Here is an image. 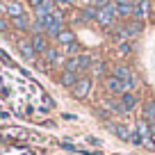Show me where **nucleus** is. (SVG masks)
Wrapping results in <instances>:
<instances>
[{
    "mask_svg": "<svg viewBox=\"0 0 155 155\" xmlns=\"http://www.w3.org/2000/svg\"><path fill=\"white\" fill-rule=\"evenodd\" d=\"M9 23H12V30H16V32H21V34H25V32L32 30V18H30L28 14L18 16V18H12Z\"/></svg>",
    "mask_w": 155,
    "mask_h": 155,
    "instance_id": "obj_9",
    "label": "nucleus"
},
{
    "mask_svg": "<svg viewBox=\"0 0 155 155\" xmlns=\"http://www.w3.org/2000/svg\"><path fill=\"white\" fill-rule=\"evenodd\" d=\"M9 28H12V23L5 18V16H0V32H7Z\"/></svg>",
    "mask_w": 155,
    "mask_h": 155,
    "instance_id": "obj_25",
    "label": "nucleus"
},
{
    "mask_svg": "<svg viewBox=\"0 0 155 155\" xmlns=\"http://www.w3.org/2000/svg\"><path fill=\"white\" fill-rule=\"evenodd\" d=\"M126 28V34L128 37H135V34H139L141 30H144V21H137V18H132L128 25H123Z\"/></svg>",
    "mask_w": 155,
    "mask_h": 155,
    "instance_id": "obj_19",
    "label": "nucleus"
},
{
    "mask_svg": "<svg viewBox=\"0 0 155 155\" xmlns=\"http://www.w3.org/2000/svg\"><path fill=\"white\" fill-rule=\"evenodd\" d=\"M130 53H132V44L130 41H121V44L116 46V55H119V57H128Z\"/></svg>",
    "mask_w": 155,
    "mask_h": 155,
    "instance_id": "obj_21",
    "label": "nucleus"
},
{
    "mask_svg": "<svg viewBox=\"0 0 155 155\" xmlns=\"http://www.w3.org/2000/svg\"><path fill=\"white\" fill-rule=\"evenodd\" d=\"M141 119L144 121H148V123H153L155 121V98H150V101H146L144 103V107H141Z\"/></svg>",
    "mask_w": 155,
    "mask_h": 155,
    "instance_id": "obj_17",
    "label": "nucleus"
},
{
    "mask_svg": "<svg viewBox=\"0 0 155 155\" xmlns=\"http://www.w3.org/2000/svg\"><path fill=\"white\" fill-rule=\"evenodd\" d=\"M105 87H107V91L119 94V96H121L123 91H130V89L126 87V82H121V80H119V78H114V75H107V78H105Z\"/></svg>",
    "mask_w": 155,
    "mask_h": 155,
    "instance_id": "obj_11",
    "label": "nucleus"
},
{
    "mask_svg": "<svg viewBox=\"0 0 155 155\" xmlns=\"http://www.w3.org/2000/svg\"><path fill=\"white\" fill-rule=\"evenodd\" d=\"M130 2L132 5H139V2H144V0H130Z\"/></svg>",
    "mask_w": 155,
    "mask_h": 155,
    "instance_id": "obj_29",
    "label": "nucleus"
},
{
    "mask_svg": "<svg viewBox=\"0 0 155 155\" xmlns=\"http://www.w3.org/2000/svg\"><path fill=\"white\" fill-rule=\"evenodd\" d=\"M119 103L123 105V110H126V112H132L137 107V96L132 91H123L121 96H119Z\"/></svg>",
    "mask_w": 155,
    "mask_h": 155,
    "instance_id": "obj_14",
    "label": "nucleus"
},
{
    "mask_svg": "<svg viewBox=\"0 0 155 155\" xmlns=\"http://www.w3.org/2000/svg\"><path fill=\"white\" fill-rule=\"evenodd\" d=\"M37 21H41V28H44V32L48 34V39H55L64 28H66V25H64V14L59 9H55L53 14L44 16V18H37Z\"/></svg>",
    "mask_w": 155,
    "mask_h": 155,
    "instance_id": "obj_1",
    "label": "nucleus"
},
{
    "mask_svg": "<svg viewBox=\"0 0 155 155\" xmlns=\"http://www.w3.org/2000/svg\"><path fill=\"white\" fill-rule=\"evenodd\" d=\"M91 64H94L91 55H87V53H80V55H78V68H80V73L87 71V68H91Z\"/></svg>",
    "mask_w": 155,
    "mask_h": 155,
    "instance_id": "obj_20",
    "label": "nucleus"
},
{
    "mask_svg": "<svg viewBox=\"0 0 155 155\" xmlns=\"http://www.w3.org/2000/svg\"><path fill=\"white\" fill-rule=\"evenodd\" d=\"M16 50H18V55L25 59V62H34V59H37V50H34L30 37L28 39H23V37L16 39Z\"/></svg>",
    "mask_w": 155,
    "mask_h": 155,
    "instance_id": "obj_4",
    "label": "nucleus"
},
{
    "mask_svg": "<svg viewBox=\"0 0 155 155\" xmlns=\"http://www.w3.org/2000/svg\"><path fill=\"white\" fill-rule=\"evenodd\" d=\"M0 59H2V62H5V64H7V66H12V59H9V57H7V55H5V53H2V50H0Z\"/></svg>",
    "mask_w": 155,
    "mask_h": 155,
    "instance_id": "obj_27",
    "label": "nucleus"
},
{
    "mask_svg": "<svg viewBox=\"0 0 155 155\" xmlns=\"http://www.w3.org/2000/svg\"><path fill=\"white\" fill-rule=\"evenodd\" d=\"M128 144H132V146H144V139H141V135L137 132V128L130 132V139H128Z\"/></svg>",
    "mask_w": 155,
    "mask_h": 155,
    "instance_id": "obj_23",
    "label": "nucleus"
},
{
    "mask_svg": "<svg viewBox=\"0 0 155 155\" xmlns=\"http://www.w3.org/2000/svg\"><path fill=\"white\" fill-rule=\"evenodd\" d=\"M30 41H32L34 50H37V55H44L46 50L50 48L48 44V34L46 32H30Z\"/></svg>",
    "mask_w": 155,
    "mask_h": 155,
    "instance_id": "obj_7",
    "label": "nucleus"
},
{
    "mask_svg": "<svg viewBox=\"0 0 155 155\" xmlns=\"http://www.w3.org/2000/svg\"><path fill=\"white\" fill-rule=\"evenodd\" d=\"M84 141H87V144H91V146H96V148H101V146H103V141L98 139V137H84Z\"/></svg>",
    "mask_w": 155,
    "mask_h": 155,
    "instance_id": "obj_24",
    "label": "nucleus"
},
{
    "mask_svg": "<svg viewBox=\"0 0 155 155\" xmlns=\"http://www.w3.org/2000/svg\"><path fill=\"white\" fill-rule=\"evenodd\" d=\"M2 14H5V9H2V5H0V16H2Z\"/></svg>",
    "mask_w": 155,
    "mask_h": 155,
    "instance_id": "obj_30",
    "label": "nucleus"
},
{
    "mask_svg": "<svg viewBox=\"0 0 155 155\" xmlns=\"http://www.w3.org/2000/svg\"><path fill=\"white\" fill-rule=\"evenodd\" d=\"M105 107H110V110H112V112H116V114H128V112L123 110V105L116 101V98H110V101H105Z\"/></svg>",
    "mask_w": 155,
    "mask_h": 155,
    "instance_id": "obj_22",
    "label": "nucleus"
},
{
    "mask_svg": "<svg viewBox=\"0 0 155 155\" xmlns=\"http://www.w3.org/2000/svg\"><path fill=\"white\" fill-rule=\"evenodd\" d=\"M30 2V7H32V9H37L39 5H41V2H46V0H28Z\"/></svg>",
    "mask_w": 155,
    "mask_h": 155,
    "instance_id": "obj_26",
    "label": "nucleus"
},
{
    "mask_svg": "<svg viewBox=\"0 0 155 155\" xmlns=\"http://www.w3.org/2000/svg\"><path fill=\"white\" fill-rule=\"evenodd\" d=\"M2 9H5V16L7 18H18V16L25 14V5L23 0H7V2H2Z\"/></svg>",
    "mask_w": 155,
    "mask_h": 155,
    "instance_id": "obj_6",
    "label": "nucleus"
},
{
    "mask_svg": "<svg viewBox=\"0 0 155 155\" xmlns=\"http://www.w3.org/2000/svg\"><path fill=\"white\" fill-rule=\"evenodd\" d=\"M41 59H44V62H41V66H39V68H44V71H48V66H57V64L62 62L59 48H53V46H50V48L41 55Z\"/></svg>",
    "mask_w": 155,
    "mask_h": 155,
    "instance_id": "obj_8",
    "label": "nucleus"
},
{
    "mask_svg": "<svg viewBox=\"0 0 155 155\" xmlns=\"http://www.w3.org/2000/svg\"><path fill=\"white\" fill-rule=\"evenodd\" d=\"M75 0H55V5H73Z\"/></svg>",
    "mask_w": 155,
    "mask_h": 155,
    "instance_id": "obj_28",
    "label": "nucleus"
},
{
    "mask_svg": "<svg viewBox=\"0 0 155 155\" xmlns=\"http://www.w3.org/2000/svg\"><path fill=\"white\" fill-rule=\"evenodd\" d=\"M96 23L105 30H112L116 23V9H114V2H107L105 7H96Z\"/></svg>",
    "mask_w": 155,
    "mask_h": 155,
    "instance_id": "obj_2",
    "label": "nucleus"
},
{
    "mask_svg": "<svg viewBox=\"0 0 155 155\" xmlns=\"http://www.w3.org/2000/svg\"><path fill=\"white\" fill-rule=\"evenodd\" d=\"M137 132H139V135H141V139H144V141H150V139H153V132H150V123L148 121H144V119H141V121H137Z\"/></svg>",
    "mask_w": 155,
    "mask_h": 155,
    "instance_id": "obj_18",
    "label": "nucleus"
},
{
    "mask_svg": "<svg viewBox=\"0 0 155 155\" xmlns=\"http://www.w3.org/2000/svg\"><path fill=\"white\" fill-rule=\"evenodd\" d=\"M2 2H7V0H2Z\"/></svg>",
    "mask_w": 155,
    "mask_h": 155,
    "instance_id": "obj_32",
    "label": "nucleus"
},
{
    "mask_svg": "<svg viewBox=\"0 0 155 155\" xmlns=\"http://www.w3.org/2000/svg\"><path fill=\"white\" fill-rule=\"evenodd\" d=\"M153 139H155V130H153Z\"/></svg>",
    "mask_w": 155,
    "mask_h": 155,
    "instance_id": "obj_31",
    "label": "nucleus"
},
{
    "mask_svg": "<svg viewBox=\"0 0 155 155\" xmlns=\"http://www.w3.org/2000/svg\"><path fill=\"white\" fill-rule=\"evenodd\" d=\"M91 89H94V78H91V75H84V73H82V75L78 78V82L73 84L71 94H73V98H78V101H84V98H89Z\"/></svg>",
    "mask_w": 155,
    "mask_h": 155,
    "instance_id": "obj_3",
    "label": "nucleus"
},
{
    "mask_svg": "<svg viewBox=\"0 0 155 155\" xmlns=\"http://www.w3.org/2000/svg\"><path fill=\"white\" fill-rule=\"evenodd\" d=\"M55 41H57L62 48H66V46H71V44H75V32H73L71 28H64L62 32L55 37Z\"/></svg>",
    "mask_w": 155,
    "mask_h": 155,
    "instance_id": "obj_12",
    "label": "nucleus"
},
{
    "mask_svg": "<svg viewBox=\"0 0 155 155\" xmlns=\"http://www.w3.org/2000/svg\"><path fill=\"white\" fill-rule=\"evenodd\" d=\"M107 126H110V130L114 132L121 141H128V139H130V132H132V130L126 126V123H107Z\"/></svg>",
    "mask_w": 155,
    "mask_h": 155,
    "instance_id": "obj_13",
    "label": "nucleus"
},
{
    "mask_svg": "<svg viewBox=\"0 0 155 155\" xmlns=\"http://www.w3.org/2000/svg\"><path fill=\"white\" fill-rule=\"evenodd\" d=\"M78 78H80V73H73V71H66V68H62V73L57 75V82L62 84L64 89H73V84L78 82Z\"/></svg>",
    "mask_w": 155,
    "mask_h": 155,
    "instance_id": "obj_10",
    "label": "nucleus"
},
{
    "mask_svg": "<svg viewBox=\"0 0 155 155\" xmlns=\"http://www.w3.org/2000/svg\"><path fill=\"white\" fill-rule=\"evenodd\" d=\"M112 75L119 78L121 82H126V87L132 91V87H135V78H132V71L126 66V64H116V66L112 68Z\"/></svg>",
    "mask_w": 155,
    "mask_h": 155,
    "instance_id": "obj_5",
    "label": "nucleus"
},
{
    "mask_svg": "<svg viewBox=\"0 0 155 155\" xmlns=\"http://www.w3.org/2000/svg\"><path fill=\"white\" fill-rule=\"evenodd\" d=\"M148 9H150V2H148V0H144V2H139V5H132V18L144 21L146 14H148Z\"/></svg>",
    "mask_w": 155,
    "mask_h": 155,
    "instance_id": "obj_16",
    "label": "nucleus"
},
{
    "mask_svg": "<svg viewBox=\"0 0 155 155\" xmlns=\"http://www.w3.org/2000/svg\"><path fill=\"white\" fill-rule=\"evenodd\" d=\"M116 18H132V2H114Z\"/></svg>",
    "mask_w": 155,
    "mask_h": 155,
    "instance_id": "obj_15",
    "label": "nucleus"
}]
</instances>
